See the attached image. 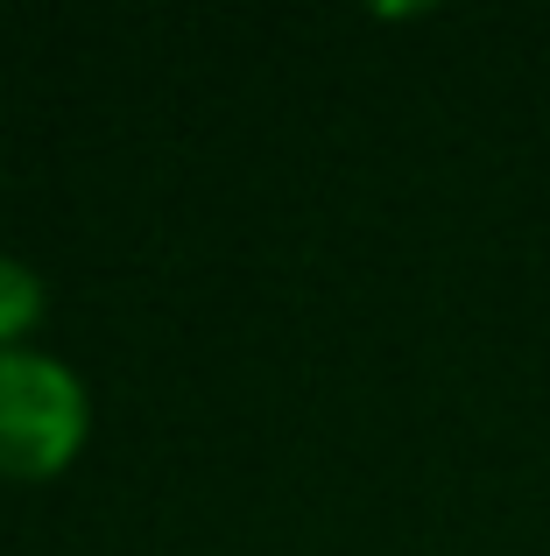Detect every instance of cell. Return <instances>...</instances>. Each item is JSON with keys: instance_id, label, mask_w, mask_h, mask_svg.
<instances>
[{"instance_id": "cell-1", "label": "cell", "mask_w": 550, "mask_h": 556, "mask_svg": "<svg viewBox=\"0 0 550 556\" xmlns=\"http://www.w3.org/2000/svg\"><path fill=\"white\" fill-rule=\"evenodd\" d=\"M92 430V394L85 380L42 345L0 353V472L8 479H50L78 458Z\"/></svg>"}, {"instance_id": "cell-2", "label": "cell", "mask_w": 550, "mask_h": 556, "mask_svg": "<svg viewBox=\"0 0 550 556\" xmlns=\"http://www.w3.org/2000/svg\"><path fill=\"white\" fill-rule=\"evenodd\" d=\"M36 317H42V275L28 268V261L0 254V353L22 345L28 331H36Z\"/></svg>"}]
</instances>
